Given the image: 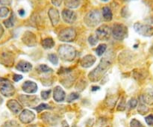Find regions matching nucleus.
I'll return each instance as SVG.
<instances>
[{
	"label": "nucleus",
	"mask_w": 153,
	"mask_h": 127,
	"mask_svg": "<svg viewBox=\"0 0 153 127\" xmlns=\"http://www.w3.org/2000/svg\"><path fill=\"white\" fill-rule=\"evenodd\" d=\"M10 13V10L8 7H0V18H5L7 17Z\"/></svg>",
	"instance_id": "nucleus-27"
},
{
	"label": "nucleus",
	"mask_w": 153,
	"mask_h": 127,
	"mask_svg": "<svg viewBox=\"0 0 153 127\" xmlns=\"http://www.w3.org/2000/svg\"><path fill=\"white\" fill-rule=\"evenodd\" d=\"M145 120H146V123H147L148 125L150 126H153V114H150V115H149V116L146 117L145 118Z\"/></svg>",
	"instance_id": "nucleus-38"
},
{
	"label": "nucleus",
	"mask_w": 153,
	"mask_h": 127,
	"mask_svg": "<svg viewBox=\"0 0 153 127\" xmlns=\"http://www.w3.org/2000/svg\"><path fill=\"white\" fill-rule=\"evenodd\" d=\"M50 108H51L50 106L47 104H45V103H41V104L39 105L38 106H36V107L34 108V109H35L37 112H40L41 111L45 110V109H50Z\"/></svg>",
	"instance_id": "nucleus-30"
},
{
	"label": "nucleus",
	"mask_w": 153,
	"mask_h": 127,
	"mask_svg": "<svg viewBox=\"0 0 153 127\" xmlns=\"http://www.w3.org/2000/svg\"><path fill=\"white\" fill-rule=\"evenodd\" d=\"M0 93L4 97H11L15 93V88L8 80L0 79Z\"/></svg>",
	"instance_id": "nucleus-7"
},
{
	"label": "nucleus",
	"mask_w": 153,
	"mask_h": 127,
	"mask_svg": "<svg viewBox=\"0 0 153 127\" xmlns=\"http://www.w3.org/2000/svg\"><path fill=\"white\" fill-rule=\"evenodd\" d=\"M101 1H105H105H109V0H101Z\"/></svg>",
	"instance_id": "nucleus-48"
},
{
	"label": "nucleus",
	"mask_w": 153,
	"mask_h": 127,
	"mask_svg": "<svg viewBox=\"0 0 153 127\" xmlns=\"http://www.w3.org/2000/svg\"><path fill=\"white\" fill-rule=\"evenodd\" d=\"M142 102L145 104L152 105L153 104V91H147L145 94L141 96Z\"/></svg>",
	"instance_id": "nucleus-20"
},
{
	"label": "nucleus",
	"mask_w": 153,
	"mask_h": 127,
	"mask_svg": "<svg viewBox=\"0 0 153 127\" xmlns=\"http://www.w3.org/2000/svg\"><path fill=\"white\" fill-rule=\"evenodd\" d=\"M51 91L49 90V91H43L41 92V97L43 99V100H47L49 99V96H50Z\"/></svg>",
	"instance_id": "nucleus-36"
},
{
	"label": "nucleus",
	"mask_w": 153,
	"mask_h": 127,
	"mask_svg": "<svg viewBox=\"0 0 153 127\" xmlns=\"http://www.w3.org/2000/svg\"><path fill=\"white\" fill-rule=\"evenodd\" d=\"M130 127H143V126L137 120L132 119L130 122Z\"/></svg>",
	"instance_id": "nucleus-34"
},
{
	"label": "nucleus",
	"mask_w": 153,
	"mask_h": 127,
	"mask_svg": "<svg viewBox=\"0 0 153 127\" xmlns=\"http://www.w3.org/2000/svg\"><path fill=\"white\" fill-rule=\"evenodd\" d=\"M19 100L23 103V105L27 106H32L36 105L39 102V99L35 96H26L21 95L19 96Z\"/></svg>",
	"instance_id": "nucleus-14"
},
{
	"label": "nucleus",
	"mask_w": 153,
	"mask_h": 127,
	"mask_svg": "<svg viewBox=\"0 0 153 127\" xmlns=\"http://www.w3.org/2000/svg\"><path fill=\"white\" fill-rule=\"evenodd\" d=\"M134 29L137 34L143 37H151L153 35V26L149 24L136 22L134 25Z\"/></svg>",
	"instance_id": "nucleus-5"
},
{
	"label": "nucleus",
	"mask_w": 153,
	"mask_h": 127,
	"mask_svg": "<svg viewBox=\"0 0 153 127\" xmlns=\"http://www.w3.org/2000/svg\"><path fill=\"white\" fill-rule=\"evenodd\" d=\"M101 21L102 15L98 10H91L85 15L84 18V22L85 25L88 27H92V28L100 25Z\"/></svg>",
	"instance_id": "nucleus-3"
},
{
	"label": "nucleus",
	"mask_w": 153,
	"mask_h": 127,
	"mask_svg": "<svg viewBox=\"0 0 153 127\" xmlns=\"http://www.w3.org/2000/svg\"><path fill=\"white\" fill-rule=\"evenodd\" d=\"M35 119V114L34 112L29 110H23L19 114V120L23 123H29Z\"/></svg>",
	"instance_id": "nucleus-11"
},
{
	"label": "nucleus",
	"mask_w": 153,
	"mask_h": 127,
	"mask_svg": "<svg viewBox=\"0 0 153 127\" xmlns=\"http://www.w3.org/2000/svg\"><path fill=\"white\" fill-rule=\"evenodd\" d=\"M128 107H129V108H134L137 107V100H136V99H131V100H130V101L128 102Z\"/></svg>",
	"instance_id": "nucleus-35"
},
{
	"label": "nucleus",
	"mask_w": 153,
	"mask_h": 127,
	"mask_svg": "<svg viewBox=\"0 0 153 127\" xmlns=\"http://www.w3.org/2000/svg\"><path fill=\"white\" fill-rule=\"evenodd\" d=\"M16 68L19 71L23 72V73H27L32 70V65L31 63L25 61H20L16 65Z\"/></svg>",
	"instance_id": "nucleus-19"
},
{
	"label": "nucleus",
	"mask_w": 153,
	"mask_h": 127,
	"mask_svg": "<svg viewBox=\"0 0 153 127\" xmlns=\"http://www.w3.org/2000/svg\"><path fill=\"white\" fill-rule=\"evenodd\" d=\"M58 52L60 58L66 61H73L76 56V49L70 45H61Z\"/></svg>",
	"instance_id": "nucleus-2"
},
{
	"label": "nucleus",
	"mask_w": 153,
	"mask_h": 127,
	"mask_svg": "<svg viewBox=\"0 0 153 127\" xmlns=\"http://www.w3.org/2000/svg\"><path fill=\"white\" fill-rule=\"evenodd\" d=\"M48 58H49V61H50L52 64H53L54 65H57V64H58V58L55 54H49Z\"/></svg>",
	"instance_id": "nucleus-29"
},
{
	"label": "nucleus",
	"mask_w": 153,
	"mask_h": 127,
	"mask_svg": "<svg viewBox=\"0 0 153 127\" xmlns=\"http://www.w3.org/2000/svg\"><path fill=\"white\" fill-rule=\"evenodd\" d=\"M79 98V94H77V93H72L69 95V97H67V102H73L74 100H77V99Z\"/></svg>",
	"instance_id": "nucleus-33"
},
{
	"label": "nucleus",
	"mask_w": 153,
	"mask_h": 127,
	"mask_svg": "<svg viewBox=\"0 0 153 127\" xmlns=\"http://www.w3.org/2000/svg\"><path fill=\"white\" fill-rule=\"evenodd\" d=\"M22 88L28 94H34L37 91V85L35 82L31 81H26L22 85Z\"/></svg>",
	"instance_id": "nucleus-16"
},
{
	"label": "nucleus",
	"mask_w": 153,
	"mask_h": 127,
	"mask_svg": "<svg viewBox=\"0 0 153 127\" xmlns=\"http://www.w3.org/2000/svg\"><path fill=\"white\" fill-rule=\"evenodd\" d=\"M37 71L39 73H52V70L48 66L45 65V64H40L38 67L37 68Z\"/></svg>",
	"instance_id": "nucleus-25"
},
{
	"label": "nucleus",
	"mask_w": 153,
	"mask_h": 127,
	"mask_svg": "<svg viewBox=\"0 0 153 127\" xmlns=\"http://www.w3.org/2000/svg\"><path fill=\"white\" fill-rule=\"evenodd\" d=\"M126 1H129V0H126Z\"/></svg>",
	"instance_id": "nucleus-50"
},
{
	"label": "nucleus",
	"mask_w": 153,
	"mask_h": 127,
	"mask_svg": "<svg viewBox=\"0 0 153 127\" xmlns=\"http://www.w3.org/2000/svg\"><path fill=\"white\" fill-rule=\"evenodd\" d=\"M111 34V29L107 25H102L99 27L96 31V36L98 40H107L110 38Z\"/></svg>",
	"instance_id": "nucleus-8"
},
{
	"label": "nucleus",
	"mask_w": 153,
	"mask_h": 127,
	"mask_svg": "<svg viewBox=\"0 0 153 127\" xmlns=\"http://www.w3.org/2000/svg\"><path fill=\"white\" fill-rule=\"evenodd\" d=\"M111 34L116 40H122L128 35V28L123 24L115 23L111 28Z\"/></svg>",
	"instance_id": "nucleus-4"
},
{
	"label": "nucleus",
	"mask_w": 153,
	"mask_h": 127,
	"mask_svg": "<svg viewBox=\"0 0 153 127\" xmlns=\"http://www.w3.org/2000/svg\"><path fill=\"white\" fill-rule=\"evenodd\" d=\"M28 127H36V126H29Z\"/></svg>",
	"instance_id": "nucleus-49"
},
{
	"label": "nucleus",
	"mask_w": 153,
	"mask_h": 127,
	"mask_svg": "<svg viewBox=\"0 0 153 127\" xmlns=\"http://www.w3.org/2000/svg\"><path fill=\"white\" fill-rule=\"evenodd\" d=\"M81 0H64V4L68 9L77 8L80 6Z\"/></svg>",
	"instance_id": "nucleus-21"
},
{
	"label": "nucleus",
	"mask_w": 153,
	"mask_h": 127,
	"mask_svg": "<svg viewBox=\"0 0 153 127\" xmlns=\"http://www.w3.org/2000/svg\"><path fill=\"white\" fill-rule=\"evenodd\" d=\"M48 16L51 21V23L53 26H56L60 21V13L58 9L55 7H51L48 11Z\"/></svg>",
	"instance_id": "nucleus-12"
},
{
	"label": "nucleus",
	"mask_w": 153,
	"mask_h": 127,
	"mask_svg": "<svg viewBox=\"0 0 153 127\" xmlns=\"http://www.w3.org/2000/svg\"><path fill=\"white\" fill-rule=\"evenodd\" d=\"M2 102H3V100H2V98L0 97V105H1Z\"/></svg>",
	"instance_id": "nucleus-47"
},
{
	"label": "nucleus",
	"mask_w": 153,
	"mask_h": 127,
	"mask_svg": "<svg viewBox=\"0 0 153 127\" xmlns=\"http://www.w3.org/2000/svg\"><path fill=\"white\" fill-rule=\"evenodd\" d=\"M3 23H4V26H5L6 28H12V27L14 25V16H13V15L12 14L10 17L7 18V19H5V20L3 22Z\"/></svg>",
	"instance_id": "nucleus-24"
},
{
	"label": "nucleus",
	"mask_w": 153,
	"mask_h": 127,
	"mask_svg": "<svg viewBox=\"0 0 153 127\" xmlns=\"http://www.w3.org/2000/svg\"><path fill=\"white\" fill-rule=\"evenodd\" d=\"M62 18L65 22L68 24H73L77 19V14L75 11L70 9H64L62 11Z\"/></svg>",
	"instance_id": "nucleus-10"
},
{
	"label": "nucleus",
	"mask_w": 153,
	"mask_h": 127,
	"mask_svg": "<svg viewBox=\"0 0 153 127\" xmlns=\"http://www.w3.org/2000/svg\"><path fill=\"white\" fill-rule=\"evenodd\" d=\"M112 60H113L112 58L109 55L103 57L100 61V64L88 74L90 80L94 82L100 81L101 78L104 76L105 73L107 72V70L111 67L112 64Z\"/></svg>",
	"instance_id": "nucleus-1"
},
{
	"label": "nucleus",
	"mask_w": 153,
	"mask_h": 127,
	"mask_svg": "<svg viewBox=\"0 0 153 127\" xmlns=\"http://www.w3.org/2000/svg\"><path fill=\"white\" fill-rule=\"evenodd\" d=\"M2 127H21V126L16 121L8 120L3 124Z\"/></svg>",
	"instance_id": "nucleus-28"
},
{
	"label": "nucleus",
	"mask_w": 153,
	"mask_h": 127,
	"mask_svg": "<svg viewBox=\"0 0 153 127\" xmlns=\"http://www.w3.org/2000/svg\"><path fill=\"white\" fill-rule=\"evenodd\" d=\"M66 94L60 86H56L53 90V99L56 102H61L65 100Z\"/></svg>",
	"instance_id": "nucleus-15"
},
{
	"label": "nucleus",
	"mask_w": 153,
	"mask_h": 127,
	"mask_svg": "<svg viewBox=\"0 0 153 127\" xmlns=\"http://www.w3.org/2000/svg\"><path fill=\"white\" fill-rule=\"evenodd\" d=\"M98 41L99 40L96 35H91L88 37V42H89V43L91 46H95V45H97Z\"/></svg>",
	"instance_id": "nucleus-31"
},
{
	"label": "nucleus",
	"mask_w": 153,
	"mask_h": 127,
	"mask_svg": "<svg viewBox=\"0 0 153 127\" xmlns=\"http://www.w3.org/2000/svg\"><path fill=\"white\" fill-rule=\"evenodd\" d=\"M42 46H43V47L44 49H52L55 46V41L51 37H47V38H45L44 40H43V41H42Z\"/></svg>",
	"instance_id": "nucleus-23"
},
{
	"label": "nucleus",
	"mask_w": 153,
	"mask_h": 127,
	"mask_svg": "<svg viewBox=\"0 0 153 127\" xmlns=\"http://www.w3.org/2000/svg\"><path fill=\"white\" fill-rule=\"evenodd\" d=\"M150 52H151V53H152V55H153V44H152V46H151V49H150Z\"/></svg>",
	"instance_id": "nucleus-46"
},
{
	"label": "nucleus",
	"mask_w": 153,
	"mask_h": 127,
	"mask_svg": "<svg viewBox=\"0 0 153 127\" xmlns=\"http://www.w3.org/2000/svg\"><path fill=\"white\" fill-rule=\"evenodd\" d=\"M12 3V0H0V4L4 6L10 5Z\"/></svg>",
	"instance_id": "nucleus-39"
},
{
	"label": "nucleus",
	"mask_w": 153,
	"mask_h": 127,
	"mask_svg": "<svg viewBox=\"0 0 153 127\" xmlns=\"http://www.w3.org/2000/svg\"><path fill=\"white\" fill-rule=\"evenodd\" d=\"M125 108H126V102H125V100H124V98H123L122 100H121V101L120 102L119 105H118L117 109L119 111H123Z\"/></svg>",
	"instance_id": "nucleus-37"
},
{
	"label": "nucleus",
	"mask_w": 153,
	"mask_h": 127,
	"mask_svg": "<svg viewBox=\"0 0 153 127\" xmlns=\"http://www.w3.org/2000/svg\"><path fill=\"white\" fill-rule=\"evenodd\" d=\"M14 62V58L11 53L3 52L0 55V63L7 67H11Z\"/></svg>",
	"instance_id": "nucleus-13"
},
{
	"label": "nucleus",
	"mask_w": 153,
	"mask_h": 127,
	"mask_svg": "<svg viewBox=\"0 0 153 127\" xmlns=\"http://www.w3.org/2000/svg\"><path fill=\"white\" fill-rule=\"evenodd\" d=\"M96 62V57L92 55H87L85 57L82 58L81 60V65L82 67H85V68H88V67H91L94 65V63Z\"/></svg>",
	"instance_id": "nucleus-17"
},
{
	"label": "nucleus",
	"mask_w": 153,
	"mask_h": 127,
	"mask_svg": "<svg viewBox=\"0 0 153 127\" xmlns=\"http://www.w3.org/2000/svg\"><path fill=\"white\" fill-rule=\"evenodd\" d=\"M92 88H93L92 91H97V90L100 89V87H93Z\"/></svg>",
	"instance_id": "nucleus-45"
},
{
	"label": "nucleus",
	"mask_w": 153,
	"mask_h": 127,
	"mask_svg": "<svg viewBox=\"0 0 153 127\" xmlns=\"http://www.w3.org/2000/svg\"><path fill=\"white\" fill-rule=\"evenodd\" d=\"M18 13H19V15L20 16H23L25 13V10H24L23 9H20V10H18Z\"/></svg>",
	"instance_id": "nucleus-42"
},
{
	"label": "nucleus",
	"mask_w": 153,
	"mask_h": 127,
	"mask_svg": "<svg viewBox=\"0 0 153 127\" xmlns=\"http://www.w3.org/2000/svg\"><path fill=\"white\" fill-rule=\"evenodd\" d=\"M106 49H107V46H106V44L102 43V44H100V46L97 48V49H96V52H97V55L101 56V55H102L103 54L105 53Z\"/></svg>",
	"instance_id": "nucleus-26"
},
{
	"label": "nucleus",
	"mask_w": 153,
	"mask_h": 127,
	"mask_svg": "<svg viewBox=\"0 0 153 127\" xmlns=\"http://www.w3.org/2000/svg\"><path fill=\"white\" fill-rule=\"evenodd\" d=\"M51 1H52V3L54 5L56 6V7H58V6H60L63 0H51Z\"/></svg>",
	"instance_id": "nucleus-40"
},
{
	"label": "nucleus",
	"mask_w": 153,
	"mask_h": 127,
	"mask_svg": "<svg viewBox=\"0 0 153 127\" xmlns=\"http://www.w3.org/2000/svg\"><path fill=\"white\" fill-rule=\"evenodd\" d=\"M22 40L26 46H29V47H33L37 44V38H36L35 34L29 31H27L24 33L22 37Z\"/></svg>",
	"instance_id": "nucleus-9"
},
{
	"label": "nucleus",
	"mask_w": 153,
	"mask_h": 127,
	"mask_svg": "<svg viewBox=\"0 0 153 127\" xmlns=\"http://www.w3.org/2000/svg\"><path fill=\"white\" fill-rule=\"evenodd\" d=\"M13 79L14 80V82H19V81H20L22 79V76L18 74H14L13 75Z\"/></svg>",
	"instance_id": "nucleus-41"
},
{
	"label": "nucleus",
	"mask_w": 153,
	"mask_h": 127,
	"mask_svg": "<svg viewBox=\"0 0 153 127\" xmlns=\"http://www.w3.org/2000/svg\"><path fill=\"white\" fill-rule=\"evenodd\" d=\"M148 111H149V108L145 105L144 104L141 103V104L139 105L138 107V112L141 114H145L146 113H147Z\"/></svg>",
	"instance_id": "nucleus-32"
},
{
	"label": "nucleus",
	"mask_w": 153,
	"mask_h": 127,
	"mask_svg": "<svg viewBox=\"0 0 153 127\" xmlns=\"http://www.w3.org/2000/svg\"><path fill=\"white\" fill-rule=\"evenodd\" d=\"M61 127H69V125H68V123H67V121H65V120L63 121Z\"/></svg>",
	"instance_id": "nucleus-44"
},
{
	"label": "nucleus",
	"mask_w": 153,
	"mask_h": 127,
	"mask_svg": "<svg viewBox=\"0 0 153 127\" xmlns=\"http://www.w3.org/2000/svg\"><path fill=\"white\" fill-rule=\"evenodd\" d=\"M76 31L73 28H66L58 34V39L62 42H72L76 39Z\"/></svg>",
	"instance_id": "nucleus-6"
},
{
	"label": "nucleus",
	"mask_w": 153,
	"mask_h": 127,
	"mask_svg": "<svg viewBox=\"0 0 153 127\" xmlns=\"http://www.w3.org/2000/svg\"><path fill=\"white\" fill-rule=\"evenodd\" d=\"M3 34H4V28H3L2 25L0 24V38H1V36L3 35Z\"/></svg>",
	"instance_id": "nucleus-43"
},
{
	"label": "nucleus",
	"mask_w": 153,
	"mask_h": 127,
	"mask_svg": "<svg viewBox=\"0 0 153 127\" xmlns=\"http://www.w3.org/2000/svg\"><path fill=\"white\" fill-rule=\"evenodd\" d=\"M102 14L103 19L105 21H111L112 19V11L109 7H104L102 8Z\"/></svg>",
	"instance_id": "nucleus-22"
},
{
	"label": "nucleus",
	"mask_w": 153,
	"mask_h": 127,
	"mask_svg": "<svg viewBox=\"0 0 153 127\" xmlns=\"http://www.w3.org/2000/svg\"><path fill=\"white\" fill-rule=\"evenodd\" d=\"M7 106L13 114H18L22 110V105L15 100H10L7 102Z\"/></svg>",
	"instance_id": "nucleus-18"
}]
</instances>
